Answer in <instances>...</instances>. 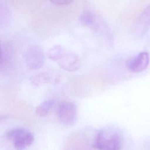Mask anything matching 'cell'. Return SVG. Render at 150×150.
Wrapping results in <instances>:
<instances>
[{"label":"cell","mask_w":150,"mask_h":150,"mask_svg":"<svg viewBox=\"0 0 150 150\" xmlns=\"http://www.w3.org/2000/svg\"><path fill=\"white\" fill-rule=\"evenodd\" d=\"M122 138L119 131L112 127L100 129L95 137L93 146L98 150H120Z\"/></svg>","instance_id":"1"},{"label":"cell","mask_w":150,"mask_h":150,"mask_svg":"<svg viewBox=\"0 0 150 150\" xmlns=\"http://www.w3.org/2000/svg\"><path fill=\"white\" fill-rule=\"evenodd\" d=\"M6 138L11 141L15 150H25L34 141V135L24 128H13L6 134Z\"/></svg>","instance_id":"2"},{"label":"cell","mask_w":150,"mask_h":150,"mask_svg":"<svg viewBox=\"0 0 150 150\" xmlns=\"http://www.w3.org/2000/svg\"><path fill=\"white\" fill-rule=\"evenodd\" d=\"M24 59L27 67L32 70L41 68L45 63V57L43 49L38 45L29 46L24 53Z\"/></svg>","instance_id":"3"},{"label":"cell","mask_w":150,"mask_h":150,"mask_svg":"<svg viewBox=\"0 0 150 150\" xmlns=\"http://www.w3.org/2000/svg\"><path fill=\"white\" fill-rule=\"evenodd\" d=\"M57 114L58 119L62 124L66 125H72L76 120V105L70 101H62L58 105Z\"/></svg>","instance_id":"4"},{"label":"cell","mask_w":150,"mask_h":150,"mask_svg":"<svg viewBox=\"0 0 150 150\" xmlns=\"http://www.w3.org/2000/svg\"><path fill=\"white\" fill-rule=\"evenodd\" d=\"M80 21L84 26L96 31L103 32L105 30L103 21L99 16L91 11L83 12L80 16Z\"/></svg>","instance_id":"5"},{"label":"cell","mask_w":150,"mask_h":150,"mask_svg":"<svg viewBox=\"0 0 150 150\" xmlns=\"http://www.w3.org/2000/svg\"><path fill=\"white\" fill-rule=\"evenodd\" d=\"M57 62L61 68L70 72L76 71L81 67L80 57L76 54L71 53H66Z\"/></svg>","instance_id":"6"},{"label":"cell","mask_w":150,"mask_h":150,"mask_svg":"<svg viewBox=\"0 0 150 150\" xmlns=\"http://www.w3.org/2000/svg\"><path fill=\"white\" fill-rule=\"evenodd\" d=\"M149 63V56L148 52H142L138 53L128 64L129 69L134 73H139L145 70Z\"/></svg>","instance_id":"7"},{"label":"cell","mask_w":150,"mask_h":150,"mask_svg":"<svg viewBox=\"0 0 150 150\" xmlns=\"http://www.w3.org/2000/svg\"><path fill=\"white\" fill-rule=\"evenodd\" d=\"M150 26V4L142 12L135 23V33L140 36H144Z\"/></svg>","instance_id":"8"},{"label":"cell","mask_w":150,"mask_h":150,"mask_svg":"<svg viewBox=\"0 0 150 150\" xmlns=\"http://www.w3.org/2000/svg\"><path fill=\"white\" fill-rule=\"evenodd\" d=\"M60 76L50 71H43L37 74L30 78V80L35 86H39L45 84H56L59 81Z\"/></svg>","instance_id":"9"},{"label":"cell","mask_w":150,"mask_h":150,"mask_svg":"<svg viewBox=\"0 0 150 150\" xmlns=\"http://www.w3.org/2000/svg\"><path fill=\"white\" fill-rule=\"evenodd\" d=\"M54 104V100H47L41 103L35 109L36 114L40 117L46 116Z\"/></svg>","instance_id":"10"},{"label":"cell","mask_w":150,"mask_h":150,"mask_svg":"<svg viewBox=\"0 0 150 150\" xmlns=\"http://www.w3.org/2000/svg\"><path fill=\"white\" fill-rule=\"evenodd\" d=\"M66 51L64 48L61 45H56L52 47L47 53V56L49 59L53 61H57L59 60L64 54Z\"/></svg>","instance_id":"11"},{"label":"cell","mask_w":150,"mask_h":150,"mask_svg":"<svg viewBox=\"0 0 150 150\" xmlns=\"http://www.w3.org/2000/svg\"><path fill=\"white\" fill-rule=\"evenodd\" d=\"M8 57V53L5 52L2 44L0 42V72L3 70L5 60Z\"/></svg>","instance_id":"12"},{"label":"cell","mask_w":150,"mask_h":150,"mask_svg":"<svg viewBox=\"0 0 150 150\" xmlns=\"http://www.w3.org/2000/svg\"><path fill=\"white\" fill-rule=\"evenodd\" d=\"M53 4L57 5H67L71 4L73 0H50Z\"/></svg>","instance_id":"13"},{"label":"cell","mask_w":150,"mask_h":150,"mask_svg":"<svg viewBox=\"0 0 150 150\" xmlns=\"http://www.w3.org/2000/svg\"><path fill=\"white\" fill-rule=\"evenodd\" d=\"M7 118H8V115H0V121L4 120H5Z\"/></svg>","instance_id":"14"}]
</instances>
